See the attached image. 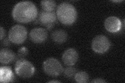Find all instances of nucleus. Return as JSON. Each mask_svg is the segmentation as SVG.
Here are the masks:
<instances>
[{
	"label": "nucleus",
	"instance_id": "obj_1",
	"mask_svg": "<svg viewBox=\"0 0 125 83\" xmlns=\"http://www.w3.org/2000/svg\"><path fill=\"white\" fill-rule=\"evenodd\" d=\"M38 15V9L30 1L20 2L15 5L12 16L15 21L21 23H29L34 21Z\"/></svg>",
	"mask_w": 125,
	"mask_h": 83
},
{
	"label": "nucleus",
	"instance_id": "obj_2",
	"mask_svg": "<svg viewBox=\"0 0 125 83\" xmlns=\"http://www.w3.org/2000/svg\"><path fill=\"white\" fill-rule=\"evenodd\" d=\"M56 16L59 21L65 25H72L77 18L75 7L68 2H62L57 7Z\"/></svg>",
	"mask_w": 125,
	"mask_h": 83
},
{
	"label": "nucleus",
	"instance_id": "obj_3",
	"mask_svg": "<svg viewBox=\"0 0 125 83\" xmlns=\"http://www.w3.org/2000/svg\"><path fill=\"white\" fill-rule=\"evenodd\" d=\"M15 73L19 77L23 78H30L35 72L34 65L25 58L18 59L15 65Z\"/></svg>",
	"mask_w": 125,
	"mask_h": 83
},
{
	"label": "nucleus",
	"instance_id": "obj_4",
	"mask_svg": "<svg viewBox=\"0 0 125 83\" xmlns=\"http://www.w3.org/2000/svg\"><path fill=\"white\" fill-rule=\"evenodd\" d=\"M43 69L48 75L55 77L60 75L63 72L64 68L57 59L49 58L44 61Z\"/></svg>",
	"mask_w": 125,
	"mask_h": 83
},
{
	"label": "nucleus",
	"instance_id": "obj_5",
	"mask_svg": "<svg viewBox=\"0 0 125 83\" xmlns=\"http://www.w3.org/2000/svg\"><path fill=\"white\" fill-rule=\"evenodd\" d=\"M27 37V30L22 25H16L10 28L9 32V38L15 44H21L25 41Z\"/></svg>",
	"mask_w": 125,
	"mask_h": 83
},
{
	"label": "nucleus",
	"instance_id": "obj_6",
	"mask_svg": "<svg viewBox=\"0 0 125 83\" xmlns=\"http://www.w3.org/2000/svg\"><path fill=\"white\" fill-rule=\"evenodd\" d=\"M91 46L94 52L99 54H104L110 48L111 42L105 35H99L93 38Z\"/></svg>",
	"mask_w": 125,
	"mask_h": 83
},
{
	"label": "nucleus",
	"instance_id": "obj_7",
	"mask_svg": "<svg viewBox=\"0 0 125 83\" xmlns=\"http://www.w3.org/2000/svg\"><path fill=\"white\" fill-rule=\"evenodd\" d=\"M57 16L54 11H41L39 13L38 21L42 26L50 30L52 29L56 22Z\"/></svg>",
	"mask_w": 125,
	"mask_h": 83
},
{
	"label": "nucleus",
	"instance_id": "obj_8",
	"mask_svg": "<svg viewBox=\"0 0 125 83\" xmlns=\"http://www.w3.org/2000/svg\"><path fill=\"white\" fill-rule=\"evenodd\" d=\"M48 33L47 30L42 28H36L31 30L29 37L34 43H42L45 42L48 38Z\"/></svg>",
	"mask_w": 125,
	"mask_h": 83
},
{
	"label": "nucleus",
	"instance_id": "obj_9",
	"mask_svg": "<svg viewBox=\"0 0 125 83\" xmlns=\"http://www.w3.org/2000/svg\"><path fill=\"white\" fill-rule=\"evenodd\" d=\"M122 23L120 20L115 16L107 17L104 22V27L106 30L109 32H117L121 29Z\"/></svg>",
	"mask_w": 125,
	"mask_h": 83
},
{
	"label": "nucleus",
	"instance_id": "obj_10",
	"mask_svg": "<svg viewBox=\"0 0 125 83\" xmlns=\"http://www.w3.org/2000/svg\"><path fill=\"white\" fill-rule=\"evenodd\" d=\"M78 54L77 50L74 48L66 49L62 55V61L64 64L67 66L75 65L78 61Z\"/></svg>",
	"mask_w": 125,
	"mask_h": 83
},
{
	"label": "nucleus",
	"instance_id": "obj_11",
	"mask_svg": "<svg viewBox=\"0 0 125 83\" xmlns=\"http://www.w3.org/2000/svg\"><path fill=\"white\" fill-rule=\"evenodd\" d=\"M16 58V55L10 49L3 48L0 51V62L2 64H10Z\"/></svg>",
	"mask_w": 125,
	"mask_h": 83
},
{
	"label": "nucleus",
	"instance_id": "obj_12",
	"mask_svg": "<svg viewBox=\"0 0 125 83\" xmlns=\"http://www.w3.org/2000/svg\"><path fill=\"white\" fill-rule=\"evenodd\" d=\"M12 70L9 66H2L0 69V82L1 83L12 82L14 80Z\"/></svg>",
	"mask_w": 125,
	"mask_h": 83
},
{
	"label": "nucleus",
	"instance_id": "obj_13",
	"mask_svg": "<svg viewBox=\"0 0 125 83\" xmlns=\"http://www.w3.org/2000/svg\"><path fill=\"white\" fill-rule=\"evenodd\" d=\"M51 37L54 42L58 44H62L67 41L68 34L67 32L63 30H56L52 33Z\"/></svg>",
	"mask_w": 125,
	"mask_h": 83
},
{
	"label": "nucleus",
	"instance_id": "obj_14",
	"mask_svg": "<svg viewBox=\"0 0 125 83\" xmlns=\"http://www.w3.org/2000/svg\"><path fill=\"white\" fill-rule=\"evenodd\" d=\"M41 6L44 11H54L56 6V3L52 0H45L41 2Z\"/></svg>",
	"mask_w": 125,
	"mask_h": 83
},
{
	"label": "nucleus",
	"instance_id": "obj_15",
	"mask_svg": "<svg viewBox=\"0 0 125 83\" xmlns=\"http://www.w3.org/2000/svg\"><path fill=\"white\" fill-rule=\"evenodd\" d=\"M74 78L76 82L79 83H84L88 82L89 75L84 71H79L76 73Z\"/></svg>",
	"mask_w": 125,
	"mask_h": 83
},
{
	"label": "nucleus",
	"instance_id": "obj_16",
	"mask_svg": "<svg viewBox=\"0 0 125 83\" xmlns=\"http://www.w3.org/2000/svg\"><path fill=\"white\" fill-rule=\"evenodd\" d=\"M62 73H64V75L65 77L67 78H72L75 76L76 73H77V69L72 66H69L66 67Z\"/></svg>",
	"mask_w": 125,
	"mask_h": 83
},
{
	"label": "nucleus",
	"instance_id": "obj_17",
	"mask_svg": "<svg viewBox=\"0 0 125 83\" xmlns=\"http://www.w3.org/2000/svg\"><path fill=\"white\" fill-rule=\"evenodd\" d=\"M28 54V50L26 47H22L19 49L17 53V56L16 60L18 59H21V58H25L27 55Z\"/></svg>",
	"mask_w": 125,
	"mask_h": 83
},
{
	"label": "nucleus",
	"instance_id": "obj_18",
	"mask_svg": "<svg viewBox=\"0 0 125 83\" xmlns=\"http://www.w3.org/2000/svg\"><path fill=\"white\" fill-rule=\"evenodd\" d=\"M0 33H1V38H0V39H1V41H2L3 38H4L5 35V31L2 27H1V28H0Z\"/></svg>",
	"mask_w": 125,
	"mask_h": 83
},
{
	"label": "nucleus",
	"instance_id": "obj_19",
	"mask_svg": "<svg viewBox=\"0 0 125 83\" xmlns=\"http://www.w3.org/2000/svg\"><path fill=\"white\" fill-rule=\"evenodd\" d=\"M10 41L9 39V38H5L4 39V41L2 42V44L5 46H9L10 45Z\"/></svg>",
	"mask_w": 125,
	"mask_h": 83
},
{
	"label": "nucleus",
	"instance_id": "obj_20",
	"mask_svg": "<svg viewBox=\"0 0 125 83\" xmlns=\"http://www.w3.org/2000/svg\"><path fill=\"white\" fill-rule=\"evenodd\" d=\"M92 83H106V82L102 78H96L92 81Z\"/></svg>",
	"mask_w": 125,
	"mask_h": 83
},
{
	"label": "nucleus",
	"instance_id": "obj_21",
	"mask_svg": "<svg viewBox=\"0 0 125 83\" xmlns=\"http://www.w3.org/2000/svg\"><path fill=\"white\" fill-rule=\"evenodd\" d=\"M48 83H61V82L58 81H49Z\"/></svg>",
	"mask_w": 125,
	"mask_h": 83
},
{
	"label": "nucleus",
	"instance_id": "obj_22",
	"mask_svg": "<svg viewBox=\"0 0 125 83\" xmlns=\"http://www.w3.org/2000/svg\"><path fill=\"white\" fill-rule=\"evenodd\" d=\"M113 2H122V1H113Z\"/></svg>",
	"mask_w": 125,
	"mask_h": 83
}]
</instances>
